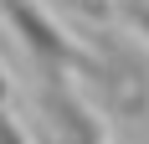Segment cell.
I'll return each mask as SVG.
<instances>
[{
	"label": "cell",
	"mask_w": 149,
	"mask_h": 144,
	"mask_svg": "<svg viewBox=\"0 0 149 144\" xmlns=\"http://www.w3.org/2000/svg\"><path fill=\"white\" fill-rule=\"evenodd\" d=\"M5 10L15 15V26L26 31V41L36 46L41 57H52V62H62V57H67V41H62V36H57V31H52V26H46L41 15L31 10V5H21V0H5Z\"/></svg>",
	"instance_id": "1"
},
{
	"label": "cell",
	"mask_w": 149,
	"mask_h": 144,
	"mask_svg": "<svg viewBox=\"0 0 149 144\" xmlns=\"http://www.w3.org/2000/svg\"><path fill=\"white\" fill-rule=\"evenodd\" d=\"M0 144H21V134H15V124H5V118H0Z\"/></svg>",
	"instance_id": "2"
}]
</instances>
